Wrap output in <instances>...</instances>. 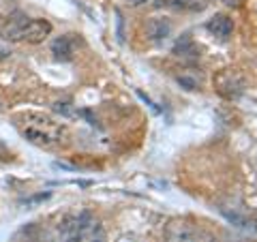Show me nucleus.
Instances as JSON below:
<instances>
[{"mask_svg":"<svg viewBox=\"0 0 257 242\" xmlns=\"http://www.w3.org/2000/svg\"><path fill=\"white\" fill-rule=\"evenodd\" d=\"M22 137L41 148H54L67 140V127L43 111H22L13 118Z\"/></svg>","mask_w":257,"mask_h":242,"instance_id":"obj_1","label":"nucleus"},{"mask_svg":"<svg viewBox=\"0 0 257 242\" xmlns=\"http://www.w3.org/2000/svg\"><path fill=\"white\" fill-rule=\"evenodd\" d=\"M52 35V24L43 18H30L22 11L0 13V39L11 43H41Z\"/></svg>","mask_w":257,"mask_h":242,"instance_id":"obj_2","label":"nucleus"},{"mask_svg":"<svg viewBox=\"0 0 257 242\" xmlns=\"http://www.w3.org/2000/svg\"><path fill=\"white\" fill-rule=\"evenodd\" d=\"M60 238L62 242H107L101 221L86 210L71 214L62 221Z\"/></svg>","mask_w":257,"mask_h":242,"instance_id":"obj_3","label":"nucleus"},{"mask_svg":"<svg viewBox=\"0 0 257 242\" xmlns=\"http://www.w3.org/2000/svg\"><path fill=\"white\" fill-rule=\"evenodd\" d=\"M77 45H79L77 35H62L52 43V54L56 60H73Z\"/></svg>","mask_w":257,"mask_h":242,"instance_id":"obj_4","label":"nucleus"},{"mask_svg":"<svg viewBox=\"0 0 257 242\" xmlns=\"http://www.w3.org/2000/svg\"><path fill=\"white\" fill-rule=\"evenodd\" d=\"M170 242H212L204 231L187 227L182 223H176L170 227Z\"/></svg>","mask_w":257,"mask_h":242,"instance_id":"obj_5","label":"nucleus"},{"mask_svg":"<svg viewBox=\"0 0 257 242\" xmlns=\"http://www.w3.org/2000/svg\"><path fill=\"white\" fill-rule=\"evenodd\" d=\"M144 32H146V39L152 43H159V41H165L167 37H170L172 32V24L163 20V18H152L146 22V26H144Z\"/></svg>","mask_w":257,"mask_h":242,"instance_id":"obj_6","label":"nucleus"},{"mask_svg":"<svg viewBox=\"0 0 257 242\" xmlns=\"http://www.w3.org/2000/svg\"><path fill=\"white\" fill-rule=\"evenodd\" d=\"M206 28L212 32V35L219 39V41H227V39L231 37V30H234V22H231L229 15L225 13H216L212 20H208Z\"/></svg>","mask_w":257,"mask_h":242,"instance_id":"obj_7","label":"nucleus"},{"mask_svg":"<svg viewBox=\"0 0 257 242\" xmlns=\"http://www.w3.org/2000/svg\"><path fill=\"white\" fill-rule=\"evenodd\" d=\"M159 7L174 11H202L208 7V0H161Z\"/></svg>","mask_w":257,"mask_h":242,"instance_id":"obj_8","label":"nucleus"},{"mask_svg":"<svg viewBox=\"0 0 257 242\" xmlns=\"http://www.w3.org/2000/svg\"><path fill=\"white\" fill-rule=\"evenodd\" d=\"M11 242H39L37 238V229L35 227H28V229H22L18 236H15Z\"/></svg>","mask_w":257,"mask_h":242,"instance_id":"obj_9","label":"nucleus"}]
</instances>
